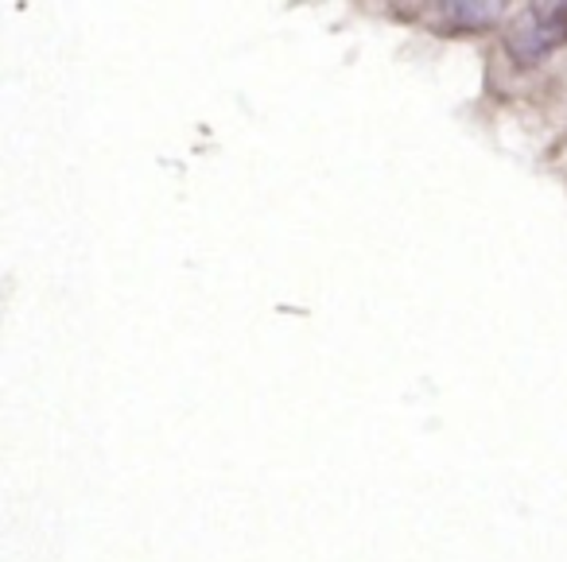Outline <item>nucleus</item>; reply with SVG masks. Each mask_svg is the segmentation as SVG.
Masks as SVG:
<instances>
[{
  "label": "nucleus",
  "instance_id": "nucleus-1",
  "mask_svg": "<svg viewBox=\"0 0 567 562\" xmlns=\"http://www.w3.org/2000/svg\"><path fill=\"white\" fill-rule=\"evenodd\" d=\"M567 40V4H528L517 20H513L505 48L520 66H533L548 59Z\"/></svg>",
  "mask_w": 567,
  "mask_h": 562
},
{
  "label": "nucleus",
  "instance_id": "nucleus-2",
  "mask_svg": "<svg viewBox=\"0 0 567 562\" xmlns=\"http://www.w3.org/2000/svg\"><path fill=\"white\" fill-rule=\"evenodd\" d=\"M440 12L455 24H466V28H482L502 12V4L494 0H471V4H440Z\"/></svg>",
  "mask_w": 567,
  "mask_h": 562
}]
</instances>
